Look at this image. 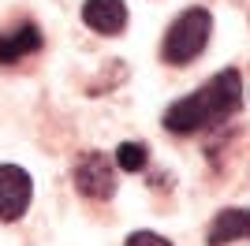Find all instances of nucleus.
Returning a JSON list of instances; mask_svg holds the SVG:
<instances>
[{
  "label": "nucleus",
  "instance_id": "39448f33",
  "mask_svg": "<svg viewBox=\"0 0 250 246\" xmlns=\"http://www.w3.org/2000/svg\"><path fill=\"white\" fill-rule=\"evenodd\" d=\"M83 22L94 34L112 38L127 26V4L124 0H86L83 4Z\"/></svg>",
  "mask_w": 250,
  "mask_h": 246
},
{
  "label": "nucleus",
  "instance_id": "423d86ee",
  "mask_svg": "<svg viewBox=\"0 0 250 246\" xmlns=\"http://www.w3.org/2000/svg\"><path fill=\"white\" fill-rule=\"evenodd\" d=\"M239 239H250V209H220L209 224V246H228L239 243Z\"/></svg>",
  "mask_w": 250,
  "mask_h": 246
},
{
  "label": "nucleus",
  "instance_id": "1a4fd4ad",
  "mask_svg": "<svg viewBox=\"0 0 250 246\" xmlns=\"http://www.w3.org/2000/svg\"><path fill=\"white\" fill-rule=\"evenodd\" d=\"M124 246H172L165 235H153V231H135V235H127Z\"/></svg>",
  "mask_w": 250,
  "mask_h": 246
},
{
  "label": "nucleus",
  "instance_id": "0eeeda50",
  "mask_svg": "<svg viewBox=\"0 0 250 246\" xmlns=\"http://www.w3.org/2000/svg\"><path fill=\"white\" fill-rule=\"evenodd\" d=\"M42 49V30L34 22H19L15 30L0 34V63H19L22 56Z\"/></svg>",
  "mask_w": 250,
  "mask_h": 246
},
{
  "label": "nucleus",
  "instance_id": "7ed1b4c3",
  "mask_svg": "<svg viewBox=\"0 0 250 246\" xmlns=\"http://www.w3.org/2000/svg\"><path fill=\"white\" fill-rule=\"evenodd\" d=\"M30 198H34L30 172L19 164H0V220L4 224L19 220L30 209Z\"/></svg>",
  "mask_w": 250,
  "mask_h": 246
},
{
  "label": "nucleus",
  "instance_id": "6e6552de",
  "mask_svg": "<svg viewBox=\"0 0 250 246\" xmlns=\"http://www.w3.org/2000/svg\"><path fill=\"white\" fill-rule=\"evenodd\" d=\"M146 161H149V153L138 142H120V149H116V164H120V172H142Z\"/></svg>",
  "mask_w": 250,
  "mask_h": 246
},
{
  "label": "nucleus",
  "instance_id": "f03ea898",
  "mask_svg": "<svg viewBox=\"0 0 250 246\" xmlns=\"http://www.w3.org/2000/svg\"><path fill=\"white\" fill-rule=\"evenodd\" d=\"M209 34H213V15L206 8H187L165 34V45H161V56L168 63H190L198 60L209 45Z\"/></svg>",
  "mask_w": 250,
  "mask_h": 246
},
{
  "label": "nucleus",
  "instance_id": "20e7f679",
  "mask_svg": "<svg viewBox=\"0 0 250 246\" xmlns=\"http://www.w3.org/2000/svg\"><path fill=\"white\" fill-rule=\"evenodd\" d=\"M75 186L90 202H108L116 194V172L104 153H86L75 168Z\"/></svg>",
  "mask_w": 250,
  "mask_h": 246
},
{
  "label": "nucleus",
  "instance_id": "f257e3e1",
  "mask_svg": "<svg viewBox=\"0 0 250 246\" xmlns=\"http://www.w3.org/2000/svg\"><path fill=\"white\" fill-rule=\"evenodd\" d=\"M239 104H243V79L235 67H228V71L213 75L206 86H198L190 97L172 104L165 112V131L168 134H194L202 127H213V123L235 116Z\"/></svg>",
  "mask_w": 250,
  "mask_h": 246
}]
</instances>
